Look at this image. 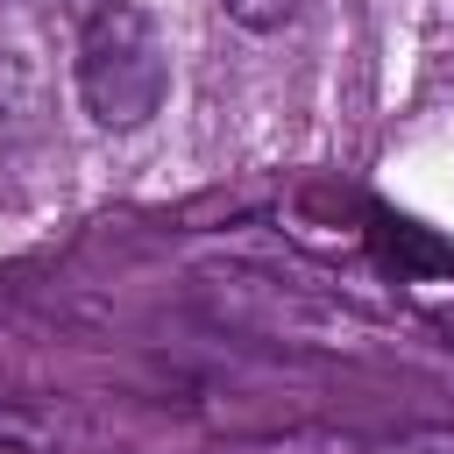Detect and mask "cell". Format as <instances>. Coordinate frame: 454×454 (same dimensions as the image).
<instances>
[{
	"instance_id": "obj_4",
	"label": "cell",
	"mask_w": 454,
	"mask_h": 454,
	"mask_svg": "<svg viewBox=\"0 0 454 454\" xmlns=\"http://www.w3.org/2000/svg\"><path fill=\"white\" fill-rule=\"evenodd\" d=\"M241 454H362V447L340 440V433H291V440H262V447H241Z\"/></svg>"
},
{
	"instance_id": "obj_5",
	"label": "cell",
	"mask_w": 454,
	"mask_h": 454,
	"mask_svg": "<svg viewBox=\"0 0 454 454\" xmlns=\"http://www.w3.org/2000/svg\"><path fill=\"white\" fill-rule=\"evenodd\" d=\"M397 454H454V440H447V433H426V440H404Z\"/></svg>"
},
{
	"instance_id": "obj_1",
	"label": "cell",
	"mask_w": 454,
	"mask_h": 454,
	"mask_svg": "<svg viewBox=\"0 0 454 454\" xmlns=\"http://www.w3.org/2000/svg\"><path fill=\"white\" fill-rule=\"evenodd\" d=\"M170 92V50L149 7L106 0L78 28V99L92 106L99 128H142Z\"/></svg>"
},
{
	"instance_id": "obj_3",
	"label": "cell",
	"mask_w": 454,
	"mask_h": 454,
	"mask_svg": "<svg viewBox=\"0 0 454 454\" xmlns=\"http://www.w3.org/2000/svg\"><path fill=\"white\" fill-rule=\"evenodd\" d=\"M50 440V426L35 419V411H14V404H0V454H35Z\"/></svg>"
},
{
	"instance_id": "obj_2",
	"label": "cell",
	"mask_w": 454,
	"mask_h": 454,
	"mask_svg": "<svg viewBox=\"0 0 454 454\" xmlns=\"http://www.w3.org/2000/svg\"><path fill=\"white\" fill-rule=\"evenodd\" d=\"M227 7V21H241V28H255V35H270V28H284L305 0H220Z\"/></svg>"
}]
</instances>
